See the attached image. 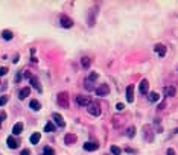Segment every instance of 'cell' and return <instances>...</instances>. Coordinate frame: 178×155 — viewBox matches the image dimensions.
<instances>
[{
    "mask_svg": "<svg viewBox=\"0 0 178 155\" xmlns=\"http://www.w3.org/2000/svg\"><path fill=\"white\" fill-rule=\"evenodd\" d=\"M93 79H98V73H91V74H90L88 81H93Z\"/></svg>",
    "mask_w": 178,
    "mask_h": 155,
    "instance_id": "4dcf8cb0",
    "label": "cell"
},
{
    "mask_svg": "<svg viewBox=\"0 0 178 155\" xmlns=\"http://www.w3.org/2000/svg\"><path fill=\"white\" fill-rule=\"evenodd\" d=\"M61 26L63 28H72L73 26V21H72V18L70 17H67V15H61Z\"/></svg>",
    "mask_w": 178,
    "mask_h": 155,
    "instance_id": "8992f818",
    "label": "cell"
},
{
    "mask_svg": "<svg viewBox=\"0 0 178 155\" xmlns=\"http://www.w3.org/2000/svg\"><path fill=\"white\" fill-rule=\"evenodd\" d=\"M166 155H177V154H175V151H174V149H171V148H169L168 151H166Z\"/></svg>",
    "mask_w": 178,
    "mask_h": 155,
    "instance_id": "1f68e13d",
    "label": "cell"
},
{
    "mask_svg": "<svg viewBox=\"0 0 178 155\" xmlns=\"http://www.w3.org/2000/svg\"><path fill=\"white\" fill-rule=\"evenodd\" d=\"M55 131V125L52 123V122H49L46 126H44V132H53Z\"/></svg>",
    "mask_w": 178,
    "mask_h": 155,
    "instance_id": "603a6c76",
    "label": "cell"
},
{
    "mask_svg": "<svg viewBox=\"0 0 178 155\" xmlns=\"http://www.w3.org/2000/svg\"><path fill=\"white\" fill-rule=\"evenodd\" d=\"M158 99H160V96L157 93H149V100L151 102H158Z\"/></svg>",
    "mask_w": 178,
    "mask_h": 155,
    "instance_id": "cb8c5ba5",
    "label": "cell"
},
{
    "mask_svg": "<svg viewBox=\"0 0 178 155\" xmlns=\"http://www.w3.org/2000/svg\"><path fill=\"white\" fill-rule=\"evenodd\" d=\"M164 94L166 96H175V88L174 87H164Z\"/></svg>",
    "mask_w": 178,
    "mask_h": 155,
    "instance_id": "44dd1931",
    "label": "cell"
},
{
    "mask_svg": "<svg viewBox=\"0 0 178 155\" xmlns=\"http://www.w3.org/2000/svg\"><path fill=\"white\" fill-rule=\"evenodd\" d=\"M76 104L79 106H88L91 104V99L87 96H76Z\"/></svg>",
    "mask_w": 178,
    "mask_h": 155,
    "instance_id": "277c9868",
    "label": "cell"
},
{
    "mask_svg": "<svg viewBox=\"0 0 178 155\" xmlns=\"http://www.w3.org/2000/svg\"><path fill=\"white\" fill-rule=\"evenodd\" d=\"M96 94L98 96H101V97H104V96H107V94H110V87L107 84H102L101 87H98L96 88Z\"/></svg>",
    "mask_w": 178,
    "mask_h": 155,
    "instance_id": "3957f363",
    "label": "cell"
},
{
    "mask_svg": "<svg viewBox=\"0 0 178 155\" xmlns=\"http://www.w3.org/2000/svg\"><path fill=\"white\" fill-rule=\"evenodd\" d=\"M126 135H128L129 138H132L134 135H136V128H134V126H129L128 129H126Z\"/></svg>",
    "mask_w": 178,
    "mask_h": 155,
    "instance_id": "7402d4cb",
    "label": "cell"
},
{
    "mask_svg": "<svg viewBox=\"0 0 178 155\" xmlns=\"http://www.w3.org/2000/svg\"><path fill=\"white\" fill-rule=\"evenodd\" d=\"M139 90H140V93H142V94H146L148 93V90H149L148 79H142V82H140V85H139Z\"/></svg>",
    "mask_w": 178,
    "mask_h": 155,
    "instance_id": "9c48e42d",
    "label": "cell"
},
{
    "mask_svg": "<svg viewBox=\"0 0 178 155\" xmlns=\"http://www.w3.org/2000/svg\"><path fill=\"white\" fill-rule=\"evenodd\" d=\"M125 151H126L128 154H134V152H136V151H134V149H131V148H126Z\"/></svg>",
    "mask_w": 178,
    "mask_h": 155,
    "instance_id": "e575fe53",
    "label": "cell"
},
{
    "mask_svg": "<svg viewBox=\"0 0 178 155\" xmlns=\"http://www.w3.org/2000/svg\"><path fill=\"white\" fill-rule=\"evenodd\" d=\"M110 151H111L113 155H120L122 154V151H120V148H119V146H111Z\"/></svg>",
    "mask_w": 178,
    "mask_h": 155,
    "instance_id": "d4e9b609",
    "label": "cell"
},
{
    "mask_svg": "<svg viewBox=\"0 0 178 155\" xmlns=\"http://www.w3.org/2000/svg\"><path fill=\"white\" fill-rule=\"evenodd\" d=\"M174 132H175V134H178V128H175V129H174Z\"/></svg>",
    "mask_w": 178,
    "mask_h": 155,
    "instance_id": "74e56055",
    "label": "cell"
},
{
    "mask_svg": "<svg viewBox=\"0 0 178 155\" xmlns=\"http://www.w3.org/2000/svg\"><path fill=\"white\" fill-rule=\"evenodd\" d=\"M31 84H32V87H34L38 93L43 91V88H41V85H40V82H38V79H37L35 76H32V78H31Z\"/></svg>",
    "mask_w": 178,
    "mask_h": 155,
    "instance_id": "2e32d148",
    "label": "cell"
},
{
    "mask_svg": "<svg viewBox=\"0 0 178 155\" xmlns=\"http://www.w3.org/2000/svg\"><path fill=\"white\" fill-rule=\"evenodd\" d=\"M85 88H87V90H93V85H91V81H88V79L85 81Z\"/></svg>",
    "mask_w": 178,
    "mask_h": 155,
    "instance_id": "f1b7e54d",
    "label": "cell"
},
{
    "mask_svg": "<svg viewBox=\"0 0 178 155\" xmlns=\"http://www.w3.org/2000/svg\"><path fill=\"white\" fill-rule=\"evenodd\" d=\"M52 117H53V120H55V123H56L58 126H61V128L66 126V122H64V119H63V116H61V114L53 113V114H52Z\"/></svg>",
    "mask_w": 178,
    "mask_h": 155,
    "instance_id": "52a82bcc",
    "label": "cell"
},
{
    "mask_svg": "<svg viewBox=\"0 0 178 155\" xmlns=\"http://www.w3.org/2000/svg\"><path fill=\"white\" fill-rule=\"evenodd\" d=\"M126 100L129 104L134 102V87L132 85H128L126 87Z\"/></svg>",
    "mask_w": 178,
    "mask_h": 155,
    "instance_id": "30bf717a",
    "label": "cell"
},
{
    "mask_svg": "<svg viewBox=\"0 0 178 155\" xmlns=\"http://www.w3.org/2000/svg\"><path fill=\"white\" fill-rule=\"evenodd\" d=\"M88 113H90L91 116H94V117L101 116V105H99L98 102H91V104L88 105Z\"/></svg>",
    "mask_w": 178,
    "mask_h": 155,
    "instance_id": "7a4b0ae2",
    "label": "cell"
},
{
    "mask_svg": "<svg viewBox=\"0 0 178 155\" xmlns=\"http://www.w3.org/2000/svg\"><path fill=\"white\" fill-rule=\"evenodd\" d=\"M84 149L87 152H91V151H98L99 149V145L96 141H87V143H84Z\"/></svg>",
    "mask_w": 178,
    "mask_h": 155,
    "instance_id": "5b68a950",
    "label": "cell"
},
{
    "mask_svg": "<svg viewBox=\"0 0 178 155\" xmlns=\"http://www.w3.org/2000/svg\"><path fill=\"white\" fill-rule=\"evenodd\" d=\"M6 102H8V96H2V97H0V106H3Z\"/></svg>",
    "mask_w": 178,
    "mask_h": 155,
    "instance_id": "4316f807",
    "label": "cell"
},
{
    "mask_svg": "<svg viewBox=\"0 0 178 155\" xmlns=\"http://www.w3.org/2000/svg\"><path fill=\"white\" fill-rule=\"evenodd\" d=\"M8 73V68L6 67H0V76H5Z\"/></svg>",
    "mask_w": 178,
    "mask_h": 155,
    "instance_id": "83f0119b",
    "label": "cell"
},
{
    "mask_svg": "<svg viewBox=\"0 0 178 155\" xmlns=\"http://www.w3.org/2000/svg\"><path fill=\"white\" fill-rule=\"evenodd\" d=\"M29 106L34 111H40V108H41V104L38 102V100H35V99H32L31 102H29Z\"/></svg>",
    "mask_w": 178,
    "mask_h": 155,
    "instance_id": "ac0fdd59",
    "label": "cell"
},
{
    "mask_svg": "<svg viewBox=\"0 0 178 155\" xmlns=\"http://www.w3.org/2000/svg\"><path fill=\"white\" fill-rule=\"evenodd\" d=\"M2 37H3V40H12V37H14V34H12V32H11V30H3L2 32Z\"/></svg>",
    "mask_w": 178,
    "mask_h": 155,
    "instance_id": "ffe728a7",
    "label": "cell"
},
{
    "mask_svg": "<svg viewBox=\"0 0 178 155\" xmlns=\"http://www.w3.org/2000/svg\"><path fill=\"white\" fill-rule=\"evenodd\" d=\"M143 131H145V138H146V141H154V135H151V125H145Z\"/></svg>",
    "mask_w": 178,
    "mask_h": 155,
    "instance_id": "8fae6325",
    "label": "cell"
},
{
    "mask_svg": "<svg viewBox=\"0 0 178 155\" xmlns=\"http://www.w3.org/2000/svg\"><path fill=\"white\" fill-rule=\"evenodd\" d=\"M123 108H125V105H123V104H117L116 105V110L117 111H123Z\"/></svg>",
    "mask_w": 178,
    "mask_h": 155,
    "instance_id": "f546056e",
    "label": "cell"
},
{
    "mask_svg": "<svg viewBox=\"0 0 178 155\" xmlns=\"http://www.w3.org/2000/svg\"><path fill=\"white\" fill-rule=\"evenodd\" d=\"M20 79H21V74L18 73V74H17V76H15V81H20Z\"/></svg>",
    "mask_w": 178,
    "mask_h": 155,
    "instance_id": "8d00e7d4",
    "label": "cell"
},
{
    "mask_svg": "<svg viewBox=\"0 0 178 155\" xmlns=\"http://www.w3.org/2000/svg\"><path fill=\"white\" fill-rule=\"evenodd\" d=\"M20 155H31V152H29V149H23Z\"/></svg>",
    "mask_w": 178,
    "mask_h": 155,
    "instance_id": "d6a6232c",
    "label": "cell"
},
{
    "mask_svg": "<svg viewBox=\"0 0 178 155\" xmlns=\"http://www.w3.org/2000/svg\"><path fill=\"white\" fill-rule=\"evenodd\" d=\"M5 117H6V114H5V113L0 114V128H2V119H5Z\"/></svg>",
    "mask_w": 178,
    "mask_h": 155,
    "instance_id": "836d02e7",
    "label": "cell"
},
{
    "mask_svg": "<svg viewBox=\"0 0 178 155\" xmlns=\"http://www.w3.org/2000/svg\"><path fill=\"white\" fill-rule=\"evenodd\" d=\"M43 155H55V152H53L52 148H44V154Z\"/></svg>",
    "mask_w": 178,
    "mask_h": 155,
    "instance_id": "484cf974",
    "label": "cell"
},
{
    "mask_svg": "<svg viewBox=\"0 0 178 155\" xmlns=\"http://www.w3.org/2000/svg\"><path fill=\"white\" fill-rule=\"evenodd\" d=\"M154 50L158 53V56H166V52H168V49H166V46H163V44H155L154 46Z\"/></svg>",
    "mask_w": 178,
    "mask_h": 155,
    "instance_id": "ba28073f",
    "label": "cell"
},
{
    "mask_svg": "<svg viewBox=\"0 0 178 155\" xmlns=\"http://www.w3.org/2000/svg\"><path fill=\"white\" fill-rule=\"evenodd\" d=\"M21 131H23V123H21V122H18V123H15L12 126V134L14 135H20Z\"/></svg>",
    "mask_w": 178,
    "mask_h": 155,
    "instance_id": "5bb4252c",
    "label": "cell"
},
{
    "mask_svg": "<svg viewBox=\"0 0 178 155\" xmlns=\"http://www.w3.org/2000/svg\"><path fill=\"white\" fill-rule=\"evenodd\" d=\"M56 102H58V105L61 106V108H69V105H70L69 93H66V91L58 93V96H56Z\"/></svg>",
    "mask_w": 178,
    "mask_h": 155,
    "instance_id": "6da1fadb",
    "label": "cell"
},
{
    "mask_svg": "<svg viewBox=\"0 0 178 155\" xmlns=\"http://www.w3.org/2000/svg\"><path fill=\"white\" fill-rule=\"evenodd\" d=\"M40 138H41V134L40 132H34V134L31 135V138H29V141L32 143V145H37V143L40 141Z\"/></svg>",
    "mask_w": 178,
    "mask_h": 155,
    "instance_id": "e0dca14e",
    "label": "cell"
},
{
    "mask_svg": "<svg viewBox=\"0 0 178 155\" xmlns=\"http://www.w3.org/2000/svg\"><path fill=\"white\" fill-rule=\"evenodd\" d=\"M12 62H14V64H15V62H18V55H15V56H14V60H12Z\"/></svg>",
    "mask_w": 178,
    "mask_h": 155,
    "instance_id": "d590c367",
    "label": "cell"
},
{
    "mask_svg": "<svg viewBox=\"0 0 178 155\" xmlns=\"http://www.w3.org/2000/svg\"><path fill=\"white\" fill-rule=\"evenodd\" d=\"M29 93H31V88H29V87H24V88H21L20 91H18V99H21V100H23V99H26V97H28V96H29Z\"/></svg>",
    "mask_w": 178,
    "mask_h": 155,
    "instance_id": "4fadbf2b",
    "label": "cell"
},
{
    "mask_svg": "<svg viewBox=\"0 0 178 155\" xmlns=\"http://www.w3.org/2000/svg\"><path fill=\"white\" fill-rule=\"evenodd\" d=\"M6 143H8V146H9L11 149H17V148H18V141L15 140V138H14L12 135L6 138Z\"/></svg>",
    "mask_w": 178,
    "mask_h": 155,
    "instance_id": "9a60e30c",
    "label": "cell"
},
{
    "mask_svg": "<svg viewBox=\"0 0 178 155\" xmlns=\"http://www.w3.org/2000/svg\"><path fill=\"white\" fill-rule=\"evenodd\" d=\"M90 64H91V60L88 56H84L82 60H81V66H82L84 68H88L90 67Z\"/></svg>",
    "mask_w": 178,
    "mask_h": 155,
    "instance_id": "d6986e66",
    "label": "cell"
},
{
    "mask_svg": "<svg viewBox=\"0 0 178 155\" xmlns=\"http://www.w3.org/2000/svg\"><path fill=\"white\" fill-rule=\"evenodd\" d=\"M76 135L75 134H67L66 137H64V143H66V145H75V143H76Z\"/></svg>",
    "mask_w": 178,
    "mask_h": 155,
    "instance_id": "7c38bea8",
    "label": "cell"
}]
</instances>
